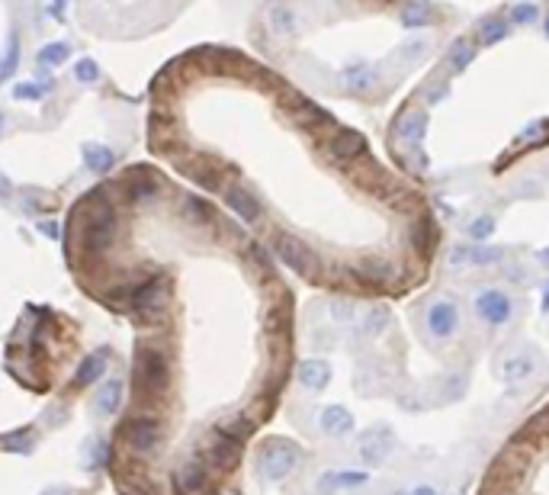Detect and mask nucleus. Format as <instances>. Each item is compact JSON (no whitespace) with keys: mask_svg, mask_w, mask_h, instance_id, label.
<instances>
[{"mask_svg":"<svg viewBox=\"0 0 549 495\" xmlns=\"http://www.w3.org/2000/svg\"><path fill=\"white\" fill-rule=\"evenodd\" d=\"M475 495H549V399L501 441Z\"/></svg>","mask_w":549,"mask_h":495,"instance_id":"nucleus-1","label":"nucleus"},{"mask_svg":"<svg viewBox=\"0 0 549 495\" xmlns=\"http://www.w3.org/2000/svg\"><path fill=\"white\" fill-rule=\"evenodd\" d=\"M132 386H135V396H164L167 386H170V364H167L164 351H157V347L138 351Z\"/></svg>","mask_w":549,"mask_h":495,"instance_id":"nucleus-2","label":"nucleus"},{"mask_svg":"<svg viewBox=\"0 0 549 495\" xmlns=\"http://www.w3.org/2000/svg\"><path fill=\"white\" fill-rule=\"evenodd\" d=\"M276 254H280V261H283L289 270H295L299 277L305 280H322L324 277V264L322 258L315 254V248H309L302 241V238L295 235H276Z\"/></svg>","mask_w":549,"mask_h":495,"instance_id":"nucleus-3","label":"nucleus"},{"mask_svg":"<svg viewBox=\"0 0 549 495\" xmlns=\"http://www.w3.org/2000/svg\"><path fill=\"white\" fill-rule=\"evenodd\" d=\"M122 444L132 450V454H151L161 441H164V431H161V421L151 415H132L122 421Z\"/></svg>","mask_w":549,"mask_h":495,"instance_id":"nucleus-4","label":"nucleus"},{"mask_svg":"<svg viewBox=\"0 0 549 495\" xmlns=\"http://www.w3.org/2000/svg\"><path fill=\"white\" fill-rule=\"evenodd\" d=\"M257 466L267 479H283L289 470L295 466V447L289 441H267L260 447V456H257Z\"/></svg>","mask_w":549,"mask_h":495,"instance_id":"nucleus-5","label":"nucleus"},{"mask_svg":"<svg viewBox=\"0 0 549 495\" xmlns=\"http://www.w3.org/2000/svg\"><path fill=\"white\" fill-rule=\"evenodd\" d=\"M167 289H170L167 277L145 280L142 287H135L132 293H128V306H132V312H135V316H155V312H161V309H164Z\"/></svg>","mask_w":549,"mask_h":495,"instance_id":"nucleus-6","label":"nucleus"},{"mask_svg":"<svg viewBox=\"0 0 549 495\" xmlns=\"http://www.w3.org/2000/svg\"><path fill=\"white\" fill-rule=\"evenodd\" d=\"M206 447H209V456H212L216 466H235L238 456H241V441L232 437L228 431H222V428H212V431H209Z\"/></svg>","mask_w":549,"mask_h":495,"instance_id":"nucleus-7","label":"nucleus"},{"mask_svg":"<svg viewBox=\"0 0 549 495\" xmlns=\"http://www.w3.org/2000/svg\"><path fill=\"white\" fill-rule=\"evenodd\" d=\"M206 483H209V473L203 460H190V463H183L177 470V489L183 495H203L206 492Z\"/></svg>","mask_w":549,"mask_h":495,"instance_id":"nucleus-8","label":"nucleus"},{"mask_svg":"<svg viewBox=\"0 0 549 495\" xmlns=\"http://www.w3.org/2000/svg\"><path fill=\"white\" fill-rule=\"evenodd\" d=\"M328 151H331L334 161H353V158H360L363 151H366V145H363V139L357 135V132L337 129L331 135V142H328Z\"/></svg>","mask_w":549,"mask_h":495,"instance_id":"nucleus-9","label":"nucleus"},{"mask_svg":"<svg viewBox=\"0 0 549 495\" xmlns=\"http://www.w3.org/2000/svg\"><path fill=\"white\" fill-rule=\"evenodd\" d=\"M395 132H399V139L418 145L424 139V132H427V113L424 109H405L399 122H395Z\"/></svg>","mask_w":549,"mask_h":495,"instance_id":"nucleus-10","label":"nucleus"},{"mask_svg":"<svg viewBox=\"0 0 549 495\" xmlns=\"http://www.w3.org/2000/svg\"><path fill=\"white\" fill-rule=\"evenodd\" d=\"M225 199H228V206L235 209L245 222H257V219H260V206H257V199L251 197V193H245L241 187H232Z\"/></svg>","mask_w":549,"mask_h":495,"instance_id":"nucleus-11","label":"nucleus"},{"mask_svg":"<svg viewBox=\"0 0 549 495\" xmlns=\"http://www.w3.org/2000/svg\"><path fill=\"white\" fill-rule=\"evenodd\" d=\"M103 370H107V357H103V354H87L78 364L74 386H90V383H97V380L103 377Z\"/></svg>","mask_w":549,"mask_h":495,"instance_id":"nucleus-12","label":"nucleus"},{"mask_svg":"<svg viewBox=\"0 0 549 495\" xmlns=\"http://www.w3.org/2000/svg\"><path fill=\"white\" fill-rule=\"evenodd\" d=\"M119 406H122V383L107 380L97 393V412L100 415H113V412H119Z\"/></svg>","mask_w":549,"mask_h":495,"instance_id":"nucleus-13","label":"nucleus"},{"mask_svg":"<svg viewBox=\"0 0 549 495\" xmlns=\"http://www.w3.org/2000/svg\"><path fill=\"white\" fill-rule=\"evenodd\" d=\"M107 454H109V447L103 437H87L80 444V463L87 466V470H100V466L107 463Z\"/></svg>","mask_w":549,"mask_h":495,"instance_id":"nucleus-14","label":"nucleus"},{"mask_svg":"<svg viewBox=\"0 0 549 495\" xmlns=\"http://www.w3.org/2000/svg\"><path fill=\"white\" fill-rule=\"evenodd\" d=\"M508 20H501V16H491V20H482L479 23V42L482 45H495V42L508 39Z\"/></svg>","mask_w":549,"mask_h":495,"instance_id":"nucleus-15","label":"nucleus"},{"mask_svg":"<svg viewBox=\"0 0 549 495\" xmlns=\"http://www.w3.org/2000/svg\"><path fill=\"white\" fill-rule=\"evenodd\" d=\"M472 58H475V49H472V42H466V39H456L450 45V52H447V65H450L453 71H466L472 65Z\"/></svg>","mask_w":549,"mask_h":495,"instance_id":"nucleus-16","label":"nucleus"},{"mask_svg":"<svg viewBox=\"0 0 549 495\" xmlns=\"http://www.w3.org/2000/svg\"><path fill=\"white\" fill-rule=\"evenodd\" d=\"M219 428H222V431H228L232 437H238V441H247V437L254 434L257 421H254V415H247V412H238V415H232L225 425H219Z\"/></svg>","mask_w":549,"mask_h":495,"instance_id":"nucleus-17","label":"nucleus"},{"mask_svg":"<svg viewBox=\"0 0 549 495\" xmlns=\"http://www.w3.org/2000/svg\"><path fill=\"white\" fill-rule=\"evenodd\" d=\"M431 20V7L424 0H405L402 3V23L405 26H424Z\"/></svg>","mask_w":549,"mask_h":495,"instance_id":"nucleus-18","label":"nucleus"},{"mask_svg":"<svg viewBox=\"0 0 549 495\" xmlns=\"http://www.w3.org/2000/svg\"><path fill=\"white\" fill-rule=\"evenodd\" d=\"M0 450H7V454H30L32 441H30V434H26V428H23V431H13V434L0 437Z\"/></svg>","mask_w":549,"mask_h":495,"instance_id":"nucleus-19","label":"nucleus"},{"mask_svg":"<svg viewBox=\"0 0 549 495\" xmlns=\"http://www.w3.org/2000/svg\"><path fill=\"white\" fill-rule=\"evenodd\" d=\"M84 158H87V164L93 170H107L109 164H113V155H109L107 148H87L84 151Z\"/></svg>","mask_w":549,"mask_h":495,"instance_id":"nucleus-20","label":"nucleus"},{"mask_svg":"<svg viewBox=\"0 0 549 495\" xmlns=\"http://www.w3.org/2000/svg\"><path fill=\"white\" fill-rule=\"evenodd\" d=\"M299 377H302L305 386H322V383H324V366L302 364V366H299Z\"/></svg>","mask_w":549,"mask_h":495,"instance_id":"nucleus-21","label":"nucleus"},{"mask_svg":"<svg viewBox=\"0 0 549 495\" xmlns=\"http://www.w3.org/2000/svg\"><path fill=\"white\" fill-rule=\"evenodd\" d=\"M273 26L280 32H293L299 23H295V16H293V10H289V7H276V10H273Z\"/></svg>","mask_w":549,"mask_h":495,"instance_id":"nucleus-22","label":"nucleus"},{"mask_svg":"<svg viewBox=\"0 0 549 495\" xmlns=\"http://www.w3.org/2000/svg\"><path fill=\"white\" fill-rule=\"evenodd\" d=\"M537 3H514V10H511V20L514 23H533L537 20Z\"/></svg>","mask_w":549,"mask_h":495,"instance_id":"nucleus-23","label":"nucleus"},{"mask_svg":"<svg viewBox=\"0 0 549 495\" xmlns=\"http://www.w3.org/2000/svg\"><path fill=\"white\" fill-rule=\"evenodd\" d=\"M447 94H450L447 80H434V84H427V87H424V100H427V103H440Z\"/></svg>","mask_w":549,"mask_h":495,"instance_id":"nucleus-24","label":"nucleus"},{"mask_svg":"<svg viewBox=\"0 0 549 495\" xmlns=\"http://www.w3.org/2000/svg\"><path fill=\"white\" fill-rule=\"evenodd\" d=\"M424 52H427V42H421V39H412L408 45H405L402 52H399V58L402 61H414V58H421Z\"/></svg>","mask_w":549,"mask_h":495,"instance_id":"nucleus-25","label":"nucleus"},{"mask_svg":"<svg viewBox=\"0 0 549 495\" xmlns=\"http://www.w3.org/2000/svg\"><path fill=\"white\" fill-rule=\"evenodd\" d=\"M42 495H71V489L68 485H52V489H45Z\"/></svg>","mask_w":549,"mask_h":495,"instance_id":"nucleus-26","label":"nucleus"},{"mask_svg":"<svg viewBox=\"0 0 549 495\" xmlns=\"http://www.w3.org/2000/svg\"><path fill=\"white\" fill-rule=\"evenodd\" d=\"M45 418H49V421H65V408H55V412H45Z\"/></svg>","mask_w":549,"mask_h":495,"instance_id":"nucleus-27","label":"nucleus"},{"mask_svg":"<svg viewBox=\"0 0 549 495\" xmlns=\"http://www.w3.org/2000/svg\"><path fill=\"white\" fill-rule=\"evenodd\" d=\"M7 193H10V180L0 177V197H7Z\"/></svg>","mask_w":549,"mask_h":495,"instance_id":"nucleus-28","label":"nucleus"},{"mask_svg":"<svg viewBox=\"0 0 549 495\" xmlns=\"http://www.w3.org/2000/svg\"><path fill=\"white\" fill-rule=\"evenodd\" d=\"M546 36H549V16H546Z\"/></svg>","mask_w":549,"mask_h":495,"instance_id":"nucleus-29","label":"nucleus"},{"mask_svg":"<svg viewBox=\"0 0 549 495\" xmlns=\"http://www.w3.org/2000/svg\"><path fill=\"white\" fill-rule=\"evenodd\" d=\"M225 495H232V492H225Z\"/></svg>","mask_w":549,"mask_h":495,"instance_id":"nucleus-30","label":"nucleus"}]
</instances>
